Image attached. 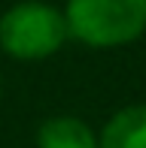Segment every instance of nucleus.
Here are the masks:
<instances>
[{"label": "nucleus", "instance_id": "nucleus-3", "mask_svg": "<svg viewBox=\"0 0 146 148\" xmlns=\"http://www.w3.org/2000/svg\"><path fill=\"white\" fill-rule=\"evenodd\" d=\"M97 148H146V106L116 112L104 127Z\"/></svg>", "mask_w": 146, "mask_h": 148}, {"label": "nucleus", "instance_id": "nucleus-1", "mask_svg": "<svg viewBox=\"0 0 146 148\" xmlns=\"http://www.w3.org/2000/svg\"><path fill=\"white\" fill-rule=\"evenodd\" d=\"M64 21L85 45H125L146 30V0H67Z\"/></svg>", "mask_w": 146, "mask_h": 148}, {"label": "nucleus", "instance_id": "nucleus-2", "mask_svg": "<svg viewBox=\"0 0 146 148\" xmlns=\"http://www.w3.org/2000/svg\"><path fill=\"white\" fill-rule=\"evenodd\" d=\"M67 39V21L58 9L28 0L15 3L0 18V45L18 60H40L55 55Z\"/></svg>", "mask_w": 146, "mask_h": 148}, {"label": "nucleus", "instance_id": "nucleus-4", "mask_svg": "<svg viewBox=\"0 0 146 148\" xmlns=\"http://www.w3.org/2000/svg\"><path fill=\"white\" fill-rule=\"evenodd\" d=\"M37 148H97V139L85 121L61 115L43 121L37 133Z\"/></svg>", "mask_w": 146, "mask_h": 148}]
</instances>
